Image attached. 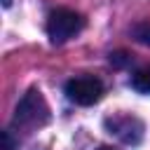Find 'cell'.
<instances>
[{
  "mask_svg": "<svg viewBox=\"0 0 150 150\" xmlns=\"http://www.w3.org/2000/svg\"><path fill=\"white\" fill-rule=\"evenodd\" d=\"M47 122H49V105H47L42 91L40 89H28L21 96V101L16 103L14 120H12L14 129H21V131L30 134V131L45 127Z\"/></svg>",
  "mask_w": 150,
  "mask_h": 150,
  "instance_id": "6da1fadb",
  "label": "cell"
},
{
  "mask_svg": "<svg viewBox=\"0 0 150 150\" xmlns=\"http://www.w3.org/2000/svg\"><path fill=\"white\" fill-rule=\"evenodd\" d=\"M84 28V16L75 9H54L47 19V35L54 45H63Z\"/></svg>",
  "mask_w": 150,
  "mask_h": 150,
  "instance_id": "7a4b0ae2",
  "label": "cell"
},
{
  "mask_svg": "<svg viewBox=\"0 0 150 150\" xmlns=\"http://www.w3.org/2000/svg\"><path fill=\"white\" fill-rule=\"evenodd\" d=\"M66 96L77 105H94L103 96V82L94 75H77L66 82Z\"/></svg>",
  "mask_w": 150,
  "mask_h": 150,
  "instance_id": "3957f363",
  "label": "cell"
},
{
  "mask_svg": "<svg viewBox=\"0 0 150 150\" xmlns=\"http://www.w3.org/2000/svg\"><path fill=\"white\" fill-rule=\"evenodd\" d=\"M105 127L110 129V134L120 136L124 143H138L143 138V124L134 115H115L105 120Z\"/></svg>",
  "mask_w": 150,
  "mask_h": 150,
  "instance_id": "277c9868",
  "label": "cell"
},
{
  "mask_svg": "<svg viewBox=\"0 0 150 150\" xmlns=\"http://www.w3.org/2000/svg\"><path fill=\"white\" fill-rule=\"evenodd\" d=\"M131 87L141 94H150V66H143L131 75Z\"/></svg>",
  "mask_w": 150,
  "mask_h": 150,
  "instance_id": "5b68a950",
  "label": "cell"
},
{
  "mask_svg": "<svg viewBox=\"0 0 150 150\" xmlns=\"http://www.w3.org/2000/svg\"><path fill=\"white\" fill-rule=\"evenodd\" d=\"M131 35L143 42V45H150V21H138L134 28H131Z\"/></svg>",
  "mask_w": 150,
  "mask_h": 150,
  "instance_id": "8992f818",
  "label": "cell"
},
{
  "mask_svg": "<svg viewBox=\"0 0 150 150\" xmlns=\"http://www.w3.org/2000/svg\"><path fill=\"white\" fill-rule=\"evenodd\" d=\"M131 61V56L127 54V52H115V54H110V63H115V66H124V63H129Z\"/></svg>",
  "mask_w": 150,
  "mask_h": 150,
  "instance_id": "52a82bcc",
  "label": "cell"
},
{
  "mask_svg": "<svg viewBox=\"0 0 150 150\" xmlns=\"http://www.w3.org/2000/svg\"><path fill=\"white\" fill-rule=\"evenodd\" d=\"M2 150H14V141H12V131H2Z\"/></svg>",
  "mask_w": 150,
  "mask_h": 150,
  "instance_id": "ba28073f",
  "label": "cell"
},
{
  "mask_svg": "<svg viewBox=\"0 0 150 150\" xmlns=\"http://www.w3.org/2000/svg\"><path fill=\"white\" fill-rule=\"evenodd\" d=\"M2 5H5V7H9V5H12V0H2Z\"/></svg>",
  "mask_w": 150,
  "mask_h": 150,
  "instance_id": "9c48e42d",
  "label": "cell"
},
{
  "mask_svg": "<svg viewBox=\"0 0 150 150\" xmlns=\"http://www.w3.org/2000/svg\"><path fill=\"white\" fill-rule=\"evenodd\" d=\"M96 150H112V148H108V145H101V148H96Z\"/></svg>",
  "mask_w": 150,
  "mask_h": 150,
  "instance_id": "30bf717a",
  "label": "cell"
}]
</instances>
